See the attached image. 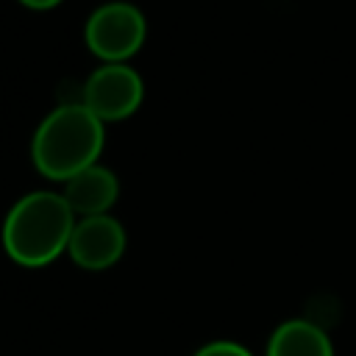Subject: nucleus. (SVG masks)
<instances>
[{"label": "nucleus", "mask_w": 356, "mask_h": 356, "mask_svg": "<svg viewBox=\"0 0 356 356\" xmlns=\"http://www.w3.org/2000/svg\"><path fill=\"white\" fill-rule=\"evenodd\" d=\"M75 222L78 217L61 192H28L3 220V250L19 267H44L67 253Z\"/></svg>", "instance_id": "nucleus-1"}, {"label": "nucleus", "mask_w": 356, "mask_h": 356, "mask_svg": "<svg viewBox=\"0 0 356 356\" xmlns=\"http://www.w3.org/2000/svg\"><path fill=\"white\" fill-rule=\"evenodd\" d=\"M106 142V122H100L83 103L56 106L33 131V167L50 181H70L75 172L97 164Z\"/></svg>", "instance_id": "nucleus-2"}, {"label": "nucleus", "mask_w": 356, "mask_h": 356, "mask_svg": "<svg viewBox=\"0 0 356 356\" xmlns=\"http://www.w3.org/2000/svg\"><path fill=\"white\" fill-rule=\"evenodd\" d=\"M145 36L147 22L142 11L125 0L97 6L83 25V42L103 64H128V58L145 44Z\"/></svg>", "instance_id": "nucleus-3"}, {"label": "nucleus", "mask_w": 356, "mask_h": 356, "mask_svg": "<svg viewBox=\"0 0 356 356\" xmlns=\"http://www.w3.org/2000/svg\"><path fill=\"white\" fill-rule=\"evenodd\" d=\"M145 100V83L128 64H100L81 86V103L100 122L131 117Z\"/></svg>", "instance_id": "nucleus-4"}, {"label": "nucleus", "mask_w": 356, "mask_h": 356, "mask_svg": "<svg viewBox=\"0 0 356 356\" xmlns=\"http://www.w3.org/2000/svg\"><path fill=\"white\" fill-rule=\"evenodd\" d=\"M125 253V228L111 214L78 217L67 256L83 270H106Z\"/></svg>", "instance_id": "nucleus-5"}, {"label": "nucleus", "mask_w": 356, "mask_h": 356, "mask_svg": "<svg viewBox=\"0 0 356 356\" xmlns=\"http://www.w3.org/2000/svg\"><path fill=\"white\" fill-rule=\"evenodd\" d=\"M61 195L67 197L75 217H97V214H108L111 206L117 203L120 181L108 167L92 164V167L75 172L70 181H64Z\"/></svg>", "instance_id": "nucleus-6"}, {"label": "nucleus", "mask_w": 356, "mask_h": 356, "mask_svg": "<svg viewBox=\"0 0 356 356\" xmlns=\"http://www.w3.org/2000/svg\"><path fill=\"white\" fill-rule=\"evenodd\" d=\"M267 356H334V348L320 325L309 320H286L270 334Z\"/></svg>", "instance_id": "nucleus-7"}, {"label": "nucleus", "mask_w": 356, "mask_h": 356, "mask_svg": "<svg viewBox=\"0 0 356 356\" xmlns=\"http://www.w3.org/2000/svg\"><path fill=\"white\" fill-rule=\"evenodd\" d=\"M192 356H253L245 345L231 342V339H217V342H206L200 345Z\"/></svg>", "instance_id": "nucleus-8"}, {"label": "nucleus", "mask_w": 356, "mask_h": 356, "mask_svg": "<svg viewBox=\"0 0 356 356\" xmlns=\"http://www.w3.org/2000/svg\"><path fill=\"white\" fill-rule=\"evenodd\" d=\"M25 8H31V11H50V8H56L61 0H19Z\"/></svg>", "instance_id": "nucleus-9"}]
</instances>
